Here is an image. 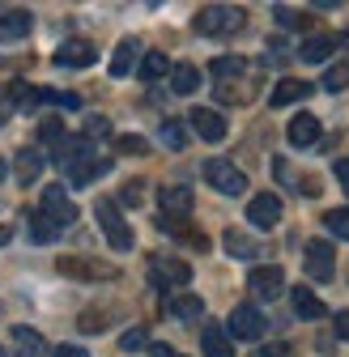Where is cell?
<instances>
[{
  "mask_svg": "<svg viewBox=\"0 0 349 357\" xmlns=\"http://www.w3.org/2000/svg\"><path fill=\"white\" fill-rule=\"evenodd\" d=\"M273 17H277L285 30H298V26H307V17H302L298 9H285V5H277V9H273Z\"/></svg>",
  "mask_w": 349,
  "mask_h": 357,
  "instance_id": "8d00e7d4",
  "label": "cell"
},
{
  "mask_svg": "<svg viewBox=\"0 0 349 357\" xmlns=\"http://www.w3.org/2000/svg\"><path fill=\"white\" fill-rule=\"evenodd\" d=\"M226 336H235V340H260V336H265V315H260V310L255 306H235L230 310V319H226Z\"/></svg>",
  "mask_w": 349,
  "mask_h": 357,
  "instance_id": "5b68a950",
  "label": "cell"
},
{
  "mask_svg": "<svg viewBox=\"0 0 349 357\" xmlns=\"http://www.w3.org/2000/svg\"><path fill=\"white\" fill-rule=\"evenodd\" d=\"M285 137H290V145H298V149L315 145V141H320V119H315V115H294L290 128H285Z\"/></svg>",
  "mask_w": 349,
  "mask_h": 357,
  "instance_id": "9a60e30c",
  "label": "cell"
},
{
  "mask_svg": "<svg viewBox=\"0 0 349 357\" xmlns=\"http://www.w3.org/2000/svg\"><path fill=\"white\" fill-rule=\"evenodd\" d=\"M26 234H30V243H38V247H47V243H56V238H60L64 230L56 226L52 217H43V213H34V217H30V230H26Z\"/></svg>",
  "mask_w": 349,
  "mask_h": 357,
  "instance_id": "d4e9b609",
  "label": "cell"
},
{
  "mask_svg": "<svg viewBox=\"0 0 349 357\" xmlns=\"http://www.w3.org/2000/svg\"><path fill=\"white\" fill-rule=\"evenodd\" d=\"M0 357H9V353H5V349H0Z\"/></svg>",
  "mask_w": 349,
  "mask_h": 357,
  "instance_id": "c3c4849f",
  "label": "cell"
},
{
  "mask_svg": "<svg viewBox=\"0 0 349 357\" xmlns=\"http://www.w3.org/2000/svg\"><path fill=\"white\" fill-rule=\"evenodd\" d=\"M170 89H174V94H196V89H200V68L196 64H174L170 68Z\"/></svg>",
  "mask_w": 349,
  "mask_h": 357,
  "instance_id": "603a6c76",
  "label": "cell"
},
{
  "mask_svg": "<svg viewBox=\"0 0 349 357\" xmlns=\"http://www.w3.org/2000/svg\"><path fill=\"white\" fill-rule=\"evenodd\" d=\"M166 310H170L174 319H200V315H205V302H200L196 294H179V298L166 302Z\"/></svg>",
  "mask_w": 349,
  "mask_h": 357,
  "instance_id": "484cf974",
  "label": "cell"
},
{
  "mask_svg": "<svg viewBox=\"0 0 349 357\" xmlns=\"http://www.w3.org/2000/svg\"><path fill=\"white\" fill-rule=\"evenodd\" d=\"M9 111H13V107H9V98L0 94V123H9Z\"/></svg>",
  "mask_w": 349,
  "mask_h": 357,
  "instance_id": "f6af8a7d",
  "label": "cell"
},
{
  "mask_svg": "<svg viewBox=\"0 0 349 357\" xmlns=\"http://www.w3.org/2000/svg\"><path fill=\"white\" fill-rule=\"evenodd\" d=\"M149 281H154L158 289H162V285H188V281H192V264H184V259H170V255H154Z\"/></svg>",
  "mask_w": 349,
  "mask_h": 357,
  "instance_id": "8992f818",
  "label": "cell"
},
{
  "mask_svg": "<svg viewBox=\"0 0 349 357\" xmlns=\"http://www.w3.org/2000/svg\"><path fill=\"white\" fill-rule=\"evenodd\" d=\"M9 238H13V230H9V226H0V247H5Z\"/></svg>",
  "mask_w": 349,
  "mask_h": 357,
  "instance_id": "bcb514c9",
  "label": "cell"
},
{
  "mask_svg": "<svg viewBox=\"0 0 349 357\" xmlns=\"http://www.w3.org/2000/svg\"><path fill=\"white\" fill-rule=\"evenodd\" d=\"M332 52H336V38H328V34H315V38H307V43L298 47V60H307V64H324Z\"/></svg>",
  "mask_w": 349,
  "mask_h": 357,
  "instance_id": "7402d4cb",
  "label": "cell"
},
{
  "mask_svg": "<svg viewBox=\"0 0 349 357\" xmlns=\"http://www.w3.org/2000/svg\"><path fill=\"white\" fill-rule=\"evenodd\" d=\"M5 98H9V107L30 111V107H38V89H34V85H26V81H13V85L5 89Z\"/></svg>",
  "mask_w": 349,
  "mask_h": 357,
  "instance_id": "f546056e",
  "label": "cell"
},
{
  "mask_svg": "<svg viewBox=\"0 0 349 357\" xmlns=\"http://www.w3.org/2000/svg\"><path fill=\"white\" fill-rule=\"evenodd\" d=\"M141 188H145V183H141V178H133V183H124V192H119V200L137 208V204H141Z\"/></svg>",
  "mask_w": 349,
  "mask_h": 357,
  "instance_id": "f35d334b",
  "label": "cell"
},
{
  "mask_svg": "<svg viewBox=\"0 0 349 357\" xmlns=\"http://www.w3.org/2000/svg\"><path fill=\"white\" fill-rule=\"evenodd\" d=\"M188 123H192L196 137H200V141H209V145L226 141V119L217 115V111H209V107H196V111L188 115Z\"/></svg>",
  "mask_w": 349,
  "mask_h": 357,
  "instance_id": "30bf717a",
  "label": "cell"
},
{
  "mask_svg": "<svg viewBox=\"0 0 349 357\" xmlns=\"http://www.w3.org/2000/svg\"><path fill=\"white\" fill-rule=\"evenodd\" d=\"M332 170H336V178H341V188L349 192V158H336V166H332Z\"/></svg>",
  "mask_w": 349,
  "mask_h": 357,
  "instance_id": "b9f144b4",
  "label": "cell"
},
{
  "mask_svg": "<svg viewBox=\"0 0 349 357\" xmlns=\"http://www.w3.org/2000/svg\"><path fill=\"white\" fill-rule=\"evenodd\" d=\"M98 137H111V119L107 115H85V141H98Z\"/></svg>",
  "mask_w": 349,
  "mask_h": 357,
  "instance_id": "836d02e7",
  "label": "cell"
},
{
  "mask_svg": "<svg viewBox=\"0 0 349 357\" xmlns=\"http://www.w3.org/2000/svg\"><path fill=\"white\" fill-rule=\"evenodd\" d=\"M38 141L60 145V141H64V123H60V119H43V128H38Z\"/></svg>",
  "mask_w": 349,
  "mask_h": 357,
  "instance_id": "d590c367",
  "label": "cell"
},
{
  "mask_svg": "<svg viewBox=\"0 0 349 357\" xmlns=\"http://www.w3.org/2000/svg\"><path fill=\"white\" fill-rule=\"evenodd\" d=\"M158 204H162L166 217H188V213H192V192L179 188V183H170V188L158 192Z\"/></svg>",
  "mask_w": 349,
  "mask_h": 357,
  "instance_id": "2e32d148",
  "label": "cell"
},
{
  "mask_svg": "<svg viewBox=\"0 0 349 357\" xmlns=\"http://www.w3.org/2000/svg\"><path fill=\"white\" fill-rule=\"evenodd\" d=\"M137 73H141V81H158V77L170 73V60H166L162 52H145L141 64H137Z\"/></svg>",
  "mask_w": 349,
  "mask_h": 357,
  "instance_id": "4316f807",
  "label": "cell"
},
{
  "mask_svg": "<svg viewBox=\"0 0 349 357\" xmlns=\"http://www.w3.org/2000/svg\"><path fill=\"white\" fill-rule=\"evenodd\" d=\"M290 302H294V315L298 319H324V302L311 294V289H290Z\"/></svg>",
  "mask_w": 349,
  "mask_h": 357,
  "instance_id": "44dd1931",
  "label": "cell"
},
{
  "mask_svg": "<svg viewBox=\"0 0 349 357\" xmlns=\"http://www.w3.org/2000/svg\"><path fill=\"white\" fill-rule=\"evenodd\" d=\"M43 162H47V158H43L38 149H22V153H17V183H22V188H30L34 178L43 174Z\"/></svg>",
  "mask_w": 349,
  "mask_h": 357,
  "instance_id": "cb8c5ba5",
  "label": "cell"
},
{
  "mask_svg": "<svg viewBox=\"0 0 349 357\" xmlns=\"http://www.w3.org/2000/svg\"><path fill=\"white\" fill-rule=\"evenodd\" d=\"M38 213H43V217H52L60 230L77 221V204L64 196V188H47V192H43V208H38Z\"/></svg>",
  "mask_w": 349,
  "mask_h": 357,
  "instance_id": "ba28073f",
  "label": "cell"
},
{
  "mask_svg": "<svg viewBox=\"0 0 349 357\" xmlns=\"http://www.w3.org/2000/svg\"><path fill=\"white\" fill-rule=\"evenodd\" d=\"M205 178H209V188L222 192V196H243L247 192V174L235 170L226 158H209L205 162Z\"/></svg>",
  "mask_w": 349,
  "mask_h": 357,
  "instance_id": "3957f363",
  "label": "cell"
},
{
  "mask_svg": "<svg viewBox=\"0 0 349 357\" xmlns=\"http://www.w3.org/2000/svg\"><path fill=\"white\" fill-rule=\"evenodd\" d=\"M332 324H336V336L349 340V310H336V319H332Z\"/></svg>",
  "mask_w": 349,
  "mask_h": 357,
  "instance_id": "60d3db41",
  "label": "cell"
},
{
  "mask_svg": "<svg viewBox=\"0 0 349 357\" xmlns=\"http://www.w3.org/2000/svg\"><path fill=\"white\" fill-rule=\"evenodd\" d=\"M94 217H98V226H103V234H107V243L115 251H133V230H128V221H124V213H119L115 200H98Z\"/></svg>",
  "mask_w": 349,
  "mask_h": 357,
  "instance_id": "7a4b0ae2",
  "label": "cell"
},
{
  "mask_svg": "<svg viewBox=\"0 0 349 357\" xmlns=\"http://www.w3.org/2000/svg\"><path fill=\"white\" fill-rule=\"evenodd\" d=\"M307 94H315L311 81H298V77H281L277 89L269 94V107H290V102H302Z\"/></svg>",
  "mask_w": 349,
  "mask_h": 357,
  "instance_id": "5bb4252c",
  "label": "cell"
},
{
  "mask_svg": "<svg viewBox=\"0 0 349 357\" xmlns=\"http://www.w3.org/2000/svg\"><path fill=\"white\" fill-rule=\"evenodd\" d=\"M60 273L77 277V281H115V268L111 264H94V259H81V255H64L60 259Z\"/></svg>",
  "mask_w": 349,
  "mask_h": 357,
  "instance_id": "52a82bcc",
  "label": "cell"
},
{
  "mask_svg": "<svg viewBox=\"0 0 349 357\" xmlns=\"http://www.w3.org/2000/svg\"><path fill=\"white\" fill-rule=\"evenodd\" d=\"M145 344H149L145 328H128V332L119 336V349H124V353H137V349H145Z\"/></svg>",
  "mask_w": 349,
  "mask_h": 357,
  "instance_id": "e575fe53",
  "label": "cell"
},
{
  "mask_svg": "<svg viewBox=\"0 0 349 357\" xmlns=\"http://www.w3.org/2000/svg\"><path fill=\"white\" fill-rule=\"evenodd\" d=\"M247 221L255 230H273L277 221H281V200L273 196V192H260L251 204H247Z\"/></svg>",
  "mask_w": 349,
  "mask_h": 357,
  "instance_id": "9c48e42d",
  "label": "cell"
},
{
  "mask_svg": "<svg viewBox=\"0 0 349 357\" xmlns=\"http://www.w3.org/2000/svg\"><path fill=\"white\" fill-rule=\"evenodd\" d=\"M137 60H141V43L137 38H124L119 47H115V56H111V77H128L137 68Z\"/></svg>",
  "mask_w": 349,
  "mask_h": 357,
  "instance_id": "ac0fdd59",
  "label": "cell"
},
{
  "mask_svg": "<svg viewBox=\"0 0 349 357\" xmlns=\"http://www.w3.org/2000/svg\"><path fill=\"white\" fill-rule=\"evenodd\" d=\"M247 289L260 298V302H273L285 294V273L277 264H265V268H251V277H247Z\"/></svg>",
  "mask_w": 349,
  "mask_h": 357,
  "instance_id": "277c9868",
  "label": "cell"
},
{
  "mask_svg": "<svg viewBox=\"0 0 349 357\" xmlns=\"http://www.w3.org/2000/svg\"><path fill=\"white\" fill-rule=\"evenodd\" d=\"M64 170H68V183H73V188H85V183H94L98 174H107V170H111V158H94V153H90V158L68 162Z\"/></svg>",
  "mask_w": 349,
  "mask_h": 357,
  "instance_id": "4fadbf2b",
  "label": "cell"
},
{
  "mask_svg": "<svg viewBox=\"0 0 349 357\" xmlns=\"http://www.w3.org/2000/svg\"><path fill=\"white\" fill-rule=\"evenodd\" d=\"M324 89H349V64H332L328 73H324Z\"/></svg>",
  "mask_w": 349,
  "mask_h": 357,
  "instance_id": "d6a6232c",
  "label": "cell"
},
{
  "mask_svg": "<svg viewBox=\"0 0 349 357\" xmlns=\"http://www.w3.org/2000/svg\"><path fill=\"white\" fill-rule=\"evenodd\" d=\"M336 251H332V243H324V238H311L307 243V273L315 277V281H332V273H336Z\"/></svg>",
  "mask_w": 349,
  "mask_h": 357,
  "instance_id": "8fae6325",
  "label": "cell"
},
{
  "mask_svg": "<svg viewBox=\"0 0 349 357\" xmlns=\"http://www.w3.org/2000/svg\"><path fill=\"white\" fill-rule=\"evenodd\" d=\"M222 247L235 255V259H255L260 255V247L247 238V234H239V230H226V238H222Z\"/></svg>",
  "mask_w": 349,
  "mask_h": 357,
  "instance_id": "83f0119b",
  "label": "cell"
},
{
  "mask_svg": "<svg viewBox=\"0 0 349 357\" xmlns=\"http://www.w3.org/2000/svg\"><path fill=\"white\" fill-rule=\"evenodd\" d=\"M200 349H205V357H235V340L217 328V324H209L200 332Z\"/></svg>",
  "mask_w": 349,
  "mask_h": 357,
  "instance_id": "d6986e66",
  "label": "cell"
},
{
  "mask_svg": "<svg viewBox=\"0 0 349 357\" xmlns=\"http://www.w3.org/2000/svg\"><path fill=\"white\" fill-rule=\"evenodd\" d=\"M5 174H9V166H5V158H0V183H5Z\"/></svg>",
  "mask_w": 349,
  "mask_h": 357,
  "instance_id": "7dc6e473",
  "label": "cell"
},
{
  "mask_svg": "<svg viewBox=\"0 0 349 357\" xmlns=\"http://www.w3.org/2000/svg\"><path fill=\"white\" fill-rule=\"evenodd\" d=\"M243 22H247V13L235 9V5H205V9L196 13V30L209 34V38L235 34V30H243Z\"/></svg>",
  "mask_w": 349,
  "mask_h": 357,
  "instance_id": "6da1fadb",
  "label": "cell"
},
{
  "mask_svg": "<svg viewBox=\"0 0 349 357\" xmlns=\"http://www.w3.org/2000/svg\"><path fill=\"white\" fill-rule=\"evenodd\" d=\"M13 353L17 357H47V340L34 328H13Z\"/></svg>",
  "mask_w": 349,
  "mask_h": 357,
  "instance_id": "ffe728a7",
  "label": "cell"
},
{
  "mask_svg": "<svg viewBox=\"0 0 349 357\" xmlns=\"http://www.w3.org/2000/svg\"><path fill=\"white\" fill-rule=\"evenodd\" d=\"M243 68H247V64H243L239 56H217V60L209 64V73L217 77V85H222V81H230V77H239Z\"/></svg>",
  "mask_w": 349,
  "mask_h": 357,
  "instance_id": "4dcf8cb0",
  "label": "cell"
},
{
  "mask_svg": "<svg viewBox=\"0 0 349 357\" xmlns=\"http://www.w3.org/2000/svg\"><path fill=\"white\" fill-rule=\"evenodd\" d=\"M115 149L119 153H149V141L145 137H115Z\"/></svg>",
  "mask_w": 349,
  "mask_h": 357,
  "instance_id": "74e56055",
  "label": "cell"
},
{
  "mask_svg": "<svg viewBox=\"0 0 349 357\" xmlns=\"http://www.w3.org/2000/svg\"><path fill=\"white\" fill-rule=\"evenodd\" d=\"M52 357H85V349H77V344H60Z\"/></svg>",
  "mask_w": 349,
  "mask_h": 357,
  "instance_id": "ee69618b",
  "label": "cell"
},
{
  "mask_svg": "<svg viewBox=\"0 0 349 357\" xmlns=\"http://www.w3.org/2000/svg\"><path fill=\"white\" fill-rule=\"evenodd\" d=\"M158 137H162V145H166V149H174V153L188 149V128H184L179 119H166V123L158 128Z\"/></svg>",
  "mask_w": 349,
  "mask_h": 357,
  "instance_id": "f1b7e54d",
  "label": "cell"
},
{
  "mask_svg": "<svg viewBox=\"0 0 349 357\" xmlns=\"http://www.w3.org/2000/svg\"><path fill=\"white\" fill-rule=\"evenodd\" d=\"M30 26H34V17H30L26 9H9L5 17H0V43H17V38H26Z\"/></svg>",
  "mask_w": 349,
  "mask_h": 357,
  "instance_id": "e0dca14e",
  "label": "cell"
},
{
  "mask_svg": "<svg viewBox=\"0 0 349 357\" xmlns=\"http://www.w3.org/2000/svg\"><path fill=\"white\" fill-rule=\"evenodd\" d=\"M251 357H290V344H281V340H277V344H265V349H255Z\"/></svg>",
  "mask_w": 349,
  "mask_h": 357,
  "instance_id": "ab89813d",
  "label": "cell"
},
{
  "mask_svg": "<svg viewBox=\"0 0 349 357\" xmlns=\"http://www.w3.org/2000/svg\"><path fill=\"white\" fill-rule=\"evenodd\" d=\"M324 226H328L336 238L349 243V208H328V213H324Z\"/></svg>",
  "mask_w": 349,
  "mask_h": 357,
  "instance_id": "1f68e13d",
  "label": "cell"
},
{
  "mask_svg": "<svg viewBox=\"0 0 349 357\" xmlns=\"http://www.w3.org/2000/svg\"><path fill=\"white\" fill-rule=\"evenodd\" d=\"M149 357H184V353H174L170 344H149Z\"/></svg>",
  "mask_w": 349,
  "mask_h": 357,
  "instance_id": "7bdbcfd3",
  "label": "cell"
},
{
  "mask_svg": "<svg viewBox=\"0 0 349 357\" xmlns=\"http://www.w3.org/2000/svg\"><path fill=\"white\" fill-rule=\"evenodd\" d=\"M94 43L90 38H68V43H60V52H56V64L60 68H90L94 64Z\"/></svg>",
  "mask_w": 349,
  "mask_h": 357,
  "instance_id": "7c38bea8",
  "label": "cell"
}]
</instances>
